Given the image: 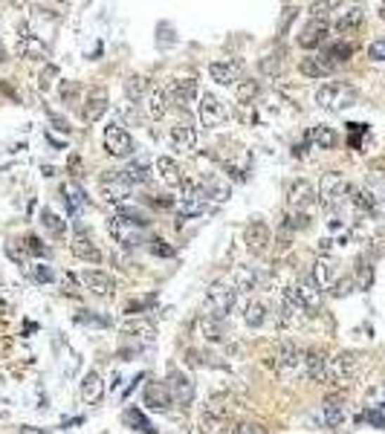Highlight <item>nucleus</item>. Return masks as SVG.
<instances>
[{"instance_id": "f257e3e1", "label": "nucleus", "mask_w": 385, "mask_h": 434, "mask_svg": "<svg viewBox=\"0 0 385 434\" xmlns=\"http://www.w3.org/2000/svg\"><path fill=\"white\" fill-rule=\"evenodd\" d=\"M235 420V400L229 394H214L200 414V428L203 434H221L223 428H229V423Z\"/></svg>"}, {"instance_id": "f03ea898", "label": "nucleus", "mask_w": 385, "mask_h": 434, "mask_svg": "<svg viewBox=\"0 0 385 434\" xmlns=\"http://www.w3.org/2000/svg\"><path fill=\"white\" fill-rule=\"evenodd\" d=\"M351 191H353V185L345 180V174L327 171V174H322V180H319L316 200H319V206L327 209V211H339V209L345 206V200H351Z\"/></svg>"}, {"instance_id": "7ed1b4c3", "label": "nucleus", "mask_w": 385, "mask_h": 434, "mask_svg": "<svg viewBox=\"0 0 385 434\" xmlns=\"http://www.w3.org/2000/svg\"><path fill=\"white\" fill-rule=\"evenodd\" d=\"M356 99H359L356 87H351L345 81H327L316 90V105L322 110H330V113H339V110L356 105Z\"/></svg>"}, {"instance_id": "20e7f679", "label": "nucleus", "mask_w": 385, "mask_h": 434, "mask_svg": "<svg viewBox=\"0 0 385 434\" xmlns=\"http://www.w3.org/2000/svg\"><path fill=\"white\" fill-rule=\"evenodd\" d=\"M359 368H363V356L353 350H342L330 359V382L339 385V388H348V385L359 376Z\"/></svg>"}, {"instance_id": "39448f33", "label": "nucleus", "mask_w": 385, "mask_h": 434, "mask_svg": "<svg viewBox=\"0 0 385 434\" xmlns=\"http://www.w3.org/2000/svg\"><path fill=\"white\" fill-rule=\"evenodd\" d=\"M206 195H203V188L200 183H191V180H183V191H180V197H177V211L180 217H200L206 214Z\"/></svg>"}, {"instance_id": "423d86ee", "label": "nucleus", "mask_w": 385, "mask_h": 434, "mask_svg": "<svg viewBox=\"0 0 385 434\" xmlns=\"http://www.w3.org/2000/svg\"><path fill=\"white\" fill-rule=\"evenodd\" d=\"M316 188H313L307 180H296L290 188H287V209H290V214H307L313 211V206H316Z\"/></svg>"}, {"instance_id": "0eeeda50", "label": "nucleus", "mask_w": 385, "mask_h": 434, "mask_svg": "<svg viewBox=\"0 0 385 434\" xmlns=\"http://www.w3.org/2000/svg\"><path fill=\"white\" fill-rule=\"evenodd\" d=\"M307 307L293 296L290 287L281 289V301H278V324L281 327H299L304 319H307Z\"/></svg>"}, {"instance_id": "6e6552de", "label": "nucleus", "mask_w": 385, "mask_h": 434, "mask_svg": "<svg viewBox=\"0 0 385 434\" xmlns=\"http://www.w3.org/2000/svg\"><path fill=\"white\" fill-rule=\"evenodd\" d=\"M131 195H133V185L122 177V171H110L107 177H102V197H105L113 209L128 206Z\"/></svg>"}, {"instance_id": "1a4fd4ad", "label": "nucleus", "mask_w": 385, "mask_h": 434, "mask_svg": "<svg viewBox=\"0 0 385 434\" xmlns=\"http://www.w3.org/2000/svg\"><path fill=\"white\" fill-rule=\"evenodd\" d=\"M226 105L218 99L214 93H200V99H197V119H200V125L203 128H218L226 122Z\"/></svg>"}, {"instance_id": "9d476101", "label": "nucleus", "mask_w": 385, "mask_h": 434, "mask_svg": "<svg viewBox=\"0 0 385 434\" xmlns=\"http://www.w3.org/2000/svg\"><path fill=\"white\" fill-rule=\"evenodd\" d=\"M105 151L110 157H119V159L133 154V139H131V133L122 125H119V122H110L105 128Z\"/></svg>"}, {"instance_id": "9b49d317", "label": "nucleus", "mask_w": 385, "mask_h": 434, "mask_svg": "<svg viewBox=\"0 0 385 434\" xmlns=\"http://www.w3.org/2000/svg\"><path fill=\"white\" fill-rule=\"evenodd\" d=\"M299 362L304 365V350H301L293 339H281V342L275 345V350H273V368H275V371L287 374V371L299 368Z\"/></svg>"}, {"instance_id": "f8f14e48", "label": "nucleus", "mask_w": 385, "mask_h": 434, "mask_svg": "<svg viewBox=\"0 0 385 434\" xmlns=\"http://www.w3.org/2000/svg\"><path fill=\"white\" fill-rule=\"evenodd\" d=\"M235 296H237V289H235V287H229V284H214V287L209 289V296H206V307H209V313H214V316L226 319L229 313H232V307H235Z\"/></svg>"}, {"instance_id": "ddd939ff", "label": "nucleus", "mask_w": 385, "mask_h": 434, "mask_svg": "<svg viewBox=\"0 0 385 434\" xmlns=\"http://www.w3.org/2000/svg\"><path fill=\"white\" fill-rule=\"evenodd\" d=\"M79 281H81V287L87 289V293L96 296V298H113V296H116L113 278H110L107 272H102V270H84V272L79 275Z\"/></svg>"}, {"instance_id": "4468645a", "label": "nucleus", "mask_w": 385, "mask_h": 434, "mask_svg": "<svg viewBox=\"0 0 385 434\" xmlns=\"http://www.w3.org/2000/svg\"><path fill=\"white\" fill-rule=\"evenodd\" d=\"M165 90H168V99H171V105L180 107V110H188L191 105L200 99L197 81H191V79H174Z\"/></svg>"}, {"instance_id": "2eb2a0df", "label": "nucleus", "mask_w": 385, "mask_h": 434, "mask_svg": "<svg viewBox=\"0 0 385 434\" xmlns=\"http://www.w3.org/2000/svg\"><path fill=\"white\" fill-rule=\"evenodd\" d=\"M330 35V23L322 20V18H310L301 32H299V46H304V50H316V46H322Z\"/></svg>"}, {"instance_id": "dca6fc26", "label": "nucleus", "mask_w": 385, "mask_h": 434, "mask_svg": "<svg viewBox=\"0 0 385 434\" xmlns=\"http://www.w3.org/2000/svg\"><path fill=\"white\" fill-rule=\"evenodd\" d=\"M18 50H20L23 58H32V61H46V58H50V50H46V44H44L35 32H30L27 27L18 29Z\"/></svg>"}, {"instance_id": "f3484780", "label": "nucleus", "mask_w": 385, "mask_h": 434, "mask_svg": "<svg viewBox=\"0 0 385 434\" xmlns=\"http://www.w3.org/2000/svg\"><path fill=\"white\" fill-rule=\"evenodd\" d=\"M240 72H244V64L240 61H211L209 64L211 81H218L223 87H237L240 84Z\"/></svg>"}, {"instance_id": "a211bd4d", "label": "nucleus", "mask_w": 385, "mask_h": 434, "mask_svg": "<svg viewBox=\"0 0 385 434\" xmlns=\"http://www.w3.org/2000/svg\"><path fill=\"white\" fill-rule=\"evenodd\" d=\"M304 371L313 382H330V359L325 356V350L319 348L304 350Z\"/></svg>"}, {"instance_id": "6ab92c4d", "label": "nucleus", "mask_w": 385, "mask_h": 434, "mask_svg": "<svg viewBox=\"0 0 385 434\" xmlns=\"http://www.w3.org/2000/svg\"><path fill=\"white\" fill-rule=\"evenodd\" d=\"M290 289H293V296H296L307 310H316V307L322 304V289L316 287V281H313L310 275H299V278L290 284Z\"/></svg>"}, {"instance_id": "aec40b11", "label": "nucleus", "mask_w": 385, "mask_h": 434, "mask_svg": "<svg viewBox=\"0 0 385 434\" xmlns=\"http://www.w3.org/2000/svg\"><path fill=\"white\" fill-rule=\"evenodd\" d=\"M168 391H171V397H174V402H180V405H188L191 400H195V382H191V376L188 374H183V371H171L168 374Z\"/></svg>"}, {"instance_id": "412c9836", "label": "nucleus", "mask_w": 385, "mask_h": 434, "mask_svg": "<svg viewBox=\"0 0 385 434\" xmlns=\"http://www.w3.org/2000/svg\"><path fill=\"white\" fill-rule=\"evenodd\" d=\"M168 105H171V99H168V90L159 87V84H151L148 87V96H145V113H148V119H154V122L165 119Z\"/></svg>"}, {"instance_id": "4be33fe9", "label": "nucleus", "mask_w": 385, "mask_h": 434, "mask_svg": "<svg viewBox=\"0 0 385 434\" xmlns=\"http://www.w3.org/2000/svg\"><path fill=\"white\" fill-rule=\"evenodd\" d=\"M168 142H171L174 151L188 154L197 145V131L191 128L188 122H177V125H171V131H168Z\"/></svg>"}, {"instance_id": "5701e85b", "label": "nucleus", "mask_w": 385, "mask_h": 434, "mask_svg": "<svg viewBox=\"0 0 385 434\" xmlns=\"http://www.w3.org/2000/svg\"><path fill=\"white\" fill-rule=\"evenodd\" d=\"M145 405L154 408V412H168L174 405V397L168 391L165 382H148L145 385Z\"/></svg>"}, {"instance_id": "b1692460", "label": "nucleus", "mask_w": 385, "mask_h": 434, "mask_svg": "<svg viewBox=\"0 0 385 434\" xmlns=\"http://www.w3.org/2000/svg\"><path fill=\"white\" fill-rule=\"evenodd\" d=\"M197 330H200V336H203L206 342H221L223 336H226V319L214 316V313H200Z\"/></svg>"}, {"instance_id": "393cba45", "label": "nucleus", "mask_w": 385, "mask_h": 434, "mask_svg": "<svg viewBox=\"0 0 385 434\" xmlns=\"http://www.w3.org/2000/svg\"><path fill=\"white\" fill-rule=\"evenodd\" d=\"M70 249H73V255H76L79 261H87V263H99V261H102L99 246L93 244V237H90L87 232H76V235H73V244H70Z\"/></svg>"}, {"instance_id": "a878e982", "label": "nucleus", "mask_w": 385, "mask_h": 434, "mask_svg": "<svg viewBox=\"0 0 385 434\" xmlns=\"http://www.w3.org/2000/svg\"><path fill=\"white\" fill-rule=\"evenodd\" d=\"M270 240H273V235H270V226L263 223V221H252L247 226V246H249V252H255V255L267 252Z\"/></svg>"}, {"instance_id": "bb28decb", "label": "nucleus", "mask_w": 385, "mask_h": 434, "mask_svg": "<svg viewBox=\"0 0 385 434\" xmlns=\"http://www.w3.org/2000/svg\"><path fill=\"white\" fill-rule=\"evenodd\" d=\"M107 107H110V102H107V90L96 87V90L87 93V102H84V119H87V122H99V119L107 113Z\"/></svg>"}, {"instance_id": "cd10ccee", "label": "nucleus", "mask_w": 385, "mask_h": 434, "mask_svg": "<svg viewBox=\"0 0 385 434\" xmlns=\"http://www.w3.org/2000/svg\"><path fill=\"white\" fill-rule=\"evenodd\" d=\"M336 67L319 53V55H307V58H301L299 61V72L301 76H307V79H325V76H330Z\"/></svg>"}, {"instance_id": "c85d7f7f", "label": "nucleus", "mask_w": 385, "mask_h": 434, "mask_svg": "<svg viewBox=\"0 0 385 434\" xmlns=\"http://www.w3.org/2000/svg\"><path fill=\"white\" fill-rule=\"evenodd\" d=\"M322 420H325V426H330V428H339V426L348 420V405H345V400L327 397L325 405H322Z\"/></svg>"}, {"instance_id": "c756f323", "label": "nucleus", "mask_w": 385, "mask_h": 434, "mask_svg": "<svg viewBox=\"0 0 385 434\" xmlns=\"http://www.w3.org/2000/svg\"><path fill=\"white\" fill-rule=\"evenodd\" d=\"M263 287V272L258 267H237L235 272V289L237 293H252Z\"/></svg>"}, {"instance_id": "7c9ffc66", "label": "nucleus", "mask_w": 385, "mask_h": 434, "mask_svg": "<svg viewBox=\"0 0 385 434\" xmlns=\"http://www.w3.org/2000/svg\"><path fill=\"white\" fill-rule=\"evenodd\" d=\"M102 397H105V382H102V376L96 374V371L84 374V379H81V400L87 405H99Z\"/></svg>"}, {"instance_id": "2f4dec72", "label": "nucleus", "mask_w": 385, "mask_h": 434, "mask_svg": "<svg viewBox=\"0 0 385 434\" xmlns=\"http://www.w3.org/2000/svg\"><path fill=\"white\" fill-rule=\"evenodd\" d=\"M313 281H316L319 289H330L336 287V263L330 258H319L316 263H313Z\"/></svg>"}, {"instance_id": "473e14b6", "label": "nucleus", "mask_w": 385, "mask_h": 434, "mask_svg": "<svg viewBox=\"0 0 385 434\" xmlns=\"http://www.w3.org/2000/svg\"><path fill=\"white\" fill-rule=\"evenodd\" d=\"M61 195H64V203H67V211L70 214H79V211H84L87 209V195H84V188L79 185V183H64V188H61Z\"/></svg>"}, {"instance_id": "72a5a7b5", "label": "nucleus", "mask_w": 385, "mask_h": 434, "mask_svg": "<svg viewBox=\"0 0 385 434\" xmlns=\"http://www.w3.org/2000/svg\"><path fill=\"white\" fill-rule=\"evenodd\" d=\"M113 217H119L122 223H128V226H133V229H145L151 221H148V211H142L139 206H119V209H113Z\"/></svg>"}, {"instance_id": "f704fd0d", "label": "nucleus", "mask_w": 385, "mask_h": 434, "mask_svg": "<svg viewBox=\"0 0 385 434\" xmlns=\"http://www.w3.org/2000/svg\"><path fill=\"white\" fill-rule=\"evenodd\" d=\"M359 23H363V6H351L333 20V32L336 35H351Z\"/></svg>"}, {"instance_id": "c9c22d12", "label": "nucleus", "mask_w": 385, "mask_h": 434, "mask_svg": "<svg viewBox=\"0 0 385 434\" xmlns=\"http://www.w3.org/2000/svg\"><path fill=\"white\" fill-rule=\"evenodd\" d=\"M122 333L125 336H133V339H142V342H154V336H157V327L148 322V319H128L122 324Z\"/></svg>"}, {"instance_id": "e433bc0d", "label": "nucleus", "mask_w": 385, "mask_h": 434, "mask_svg": "<svg viewBox=\"0 0 385 434\" xmlns=\"http://www.w3.org/2000/svg\"><path fill=\"white\" fill-rule=\"evenodd\" d=\"M110 235H113V237H116L122 246H139V244H142L139 232H136L133 226L122 223V221H119V217H110Z\"/></svg>"}, {"instance_id": "4c0bfd02", "label": "nucleus", "mask_w": 385, "mask_h": 434, "mask_svg": "<svg viewBox=\"0 0 385 434\" xmlns=\"http://www.w3.org/2000/svg\"><path fill=\"white\" fill-rule=\"evenodd\" d=\"M154 168H157V174H159V180H162L165 185H183L180 165H177L171 157H159V159L154 162Z\"/></svg>"}, {"instance_id": "58836bf2", "label": "nucleus", "mask_w": 385, "mask_h": 434, "mask_svg": "<svg viewBox=\"0 0 385 434\" xmlns=\"http://www.w3.org/2000/svg\"><path fill=\"white\" fill-rule=\"evenodd\" d=\"M307 139H310V145H316V148H322V151L336 148V142H339L336 131H333V128H327V125H316V128H310Z\"/></svg>"}, {"instance_id": "ea45409f", "label": "nucleus", "mask_w": 385, "mask_h": 434, "mask_svg": "<svg viewBox=\"0 0 385 434\" xmlns=\"http://www.w3.org/2000/svg\"><path fill=\"white\" fill-rule=\"evenodd\" d=\"M122 177L131 183V185H142V183H148L151 180V168H148V159L145 157H139V159H133L125 171H122Z\"/></svg>"}, {"instance_id": "a19ab883", "label": "nucleus", "mask_w": 385, "mask_h": 434, "mask_svg": "<svg viewBox=\"0 0 385 434\" xmlns=\"http://www.w3.org/2000/svg\"><path fill=\"white\" fill-rule=\"evenodd\" d=\"M322 55L336 67V70H339L351 55H353V46L351 44H345V41H336V44H327L325 46V50H322Z\"/></svg>"}, {"instance_id": "79ce46f5", "label": "nucleus", "mask_w": 385, "mask_h": 434, "mask_svg": "<svg viewBox=\"0 0 385 434\" xmlns=\"http://www.w3.org/2000/svg\"><path fill=\"white\" fill-rule=\"evenodd\" d=\"M200 188H203L206 200H214V203H223V200H229V185H226V183H221L218 177H206V180L200 183Z\"/></svg>"}, {"instance_id": "37998d69", "label": "nucleus", "mask_w": 385, "mask_h": 434, "mask_svg": "<svg viewBox=\"0 0 385 434\" xmlns=\"http://www.w3.org/2000/svg\"><path fill=\"white\" fill-rule=\"evenodd\" d=\"M244 322L249 327H263V324H267V304H263V301L244 304Z\"/></svg>"}, {"instance_id": "c03bdc74", "label": "nucleus", "mask_w": 385, "mask_h": 434, "mask_svg": "<svg viewBox=\"0 0 385 434\" xmlns=\"http://www.w3.org/2000/svg\"><path fill=\"white\" fill-rule=\"evenodd\" d=\"M351 203L359 211H374L377 209V195H374L371 188H353L351 191Z\"/></svg>"}, {"instance_id": "a18cd8bd", "label": "nucleus", "mask_w": 385, "mask_h": 434, "mask_svg": "<svg viewBox=\"0 0 385 434\" xmlns=\"http://www.w3.org/2000/svg\"><path fill=\"white\" fill-rule=\"evenodd\" d=\"M41 226H44L46 232H50L53 237H64V235H67V223L61 221V217H58L56 211H50V209H44V211H41Z\"/></svg>"}, {"instance_id": "49530a36", "label": "nucleus", "mask_w": 385, "mask_h": 434, "mask_svg": "<svg viewBox=\"0 0 385 434\" xmlns=\"http://www.w3.org/2000/svg\"><path fill=\"white\" fill-rule=\"evenodd\" d=\"M125 423L131 426V428H136V431H142V434H154V426H151V420L139 412V408H128L125 412Z\"/></svg>"}, {"instance_id": "de8ad7c7", "label": "nucleus", "mask_w": 385, "mask_h": 434, "mask_svg": "<svg viewBox=\"0 0 385 434\" xmlns=\"http://www.w3.org/2000/svg\"><path fill=\"white\" fill-rule=\"evenodd\" d=\"M61 293L64 296H70V298H81V287H79V278L73 275V272H67L64 278H61Z\"/></svg>"}, {"instance_id": "09e8293b", "label": "nucleus", "mask_w": 385, "mask_h": 434, "mask_svg": "<svg viewBox=\"0 0 385 434\" xmlns=\"http://www.w3.org/2000/svg\"><path fill=\"white\" fill-rule=\"evenodd\" d=\"M258 81H244V79H240V84H237V99L240 102H249V99H255V96H258Z\"/></svg>"}, {"instance_id": "8fccbe9b", "label": "nucleus", "mask_w": 385, "mask_h": 434, "mask_svg": "<svg viewBox=\"0 0 385 434\" xmlns=\"http://www.w3.org/2000/svg\"><path fill=\"white\" fill-rule=\"evenodd\" d=\"M363 420H368V423L377 426V428H385V402L377 405V408H368V412L363 414Z\"/></svg>"}, {"instance_id": "3c124183", "label": "nucleus", "mask_w": 385, "mask_h": 434, "mask_svg": "<svg viewBox=\"0 0 385 434\" xmlns=\"http://www.w3.org/2000/svg\"><path fill=\"white\" fill-rule=\"evenodd\" d=\"M125 90H128V99H139L142 90H145V79H139V76H131L125 81Z\"/></svg>"}, {"instance_id": "603ef678", "label": "nucleus", "mask_w": 385, "mask_h": 434, "mask_svg": "<svg viewBox=\"0 0 385 434\" xmlns=\"http://www.w3.org/2000/svg\"><path fill=\"white\" fill-rule=\"evenodd\" d=\"M368 58L371 61H385V38H379V41H374L368 46Z\"/></svg>"}, {"instance_id": "864d4df0", "label": "nucleus", "mask_w": 385, "mask_h": 434, "mask_svg": "<svg viewBox=\"0 0 385 434\" xmlns=\"http://www.w3.org/2000/svg\"><path fill=\"white\" fill-rule=\"evenodd\" d=\"M235 434H267V428H263L261 423H237Z\"/></svg>"}, {"instance_id": "5fc2aeb1", "label": "nucleus", "mask_w": 385, "mask_h": 434, "mask_svg": "<svg viewBox=\"0 0 385 434\" xmlns=\"http://www.w3.org/2000/svg\"><path fill=\"white\" fill-rule=\"evenodd\" d=\"M151 252L154 255H162V258H171L174 255L171 246H165V240H151Z\"/></svg>"}, {"instance_id": "6e6d98bb", "label": "nucleus", "mask_w": 385, "mask_h": 434, "mask_svg": "<svg viewBox=\"0 0 385 434\" xmlns=\"http://www.w3.org/2000/svg\"><path fill=\"white\" fill-rule=\"evenodd\" d=\"M27 252H32V255H46V246L41 244L35 235H30V237H27Z\"/></svg>"}, {"instance_id": "4d7b16f0", "label": "nucleus", "mask_w": 385, "mask_h": 434, "mask_svg": "<svg viewBox=\"0 0 385 434\" xmlns=\"http://www.w3.org/2000/svg\"><path fill=\"white\" fill-rule=\"evenodd\" d=\"M56 278V272L50 270V267H44V263H38L35 267V281H44V284H50Z\"/></svg>"}, {"instance_id": "13d9d810", "label": "nucleus", "mask_w": 385, "mask_h": 434, "mask_svg": "<svg viewBox=\"0 0 385 434\" xmlns=\"http://www.w3.org/2000/svg\"><path fill=\"white\" fill-rule=\"evenodd\" d=\"M359 284H363V287L371 284V267H368V263H359Z\"/></svg>"}, {"instance_id": "bf43d9fd", "label": "nucleus", "mask_w": 385, "mask_h": 434, "mask_svg": "<svg viewBox=\"0 0 385 434\" xmlns=\"http://www.w3.org/2000/svg\"><path fill=\"white\" fill-rule=\"evenodd\" d=\"M20 434H50V431H44V428H35V426H23Z\"/></svg>"}, {"instance_id": "052dcab7", "label": "nucleus", "mask_w": 385, "mask_h": 434, "mask_svg": "<svg viewBox=\"0 0 385 434\" xmlns=\"http://www.w3.org/2000/svg\"><path fill=\"white\" fill-rule=\"evenodd\" d=\"M4 58H6V50H4V44H0V64H4Z\"/></svg>"}, {"instance_id": "680f3d73", "label": "nucleus", "mask_w": 385, "mask_h": 434, "mask_svg": "<svg viewBox=\"0 0 385 434\" xmlns=\"http://www.w3.org/2000/svg\"><path fill=\"white\" fill-rule=\"evenodd\" d=\"M379 18H382V20H385V4H382V6H379Z\"/></svg>"}, {"instance_id": "e2e57ef3", "label": "nucleus", "mask_w": 385, "mask_h": 434, "mask_svg": "<svg viewBox=\"0 0 385 434\" xmlns=\"http://www.w3.org/2000/svg\"><path fill=\"white\" fill-rule=\"evenodd\" d=\"M174 434H180V431H174Z\"/></svg>"}]
</instances>
